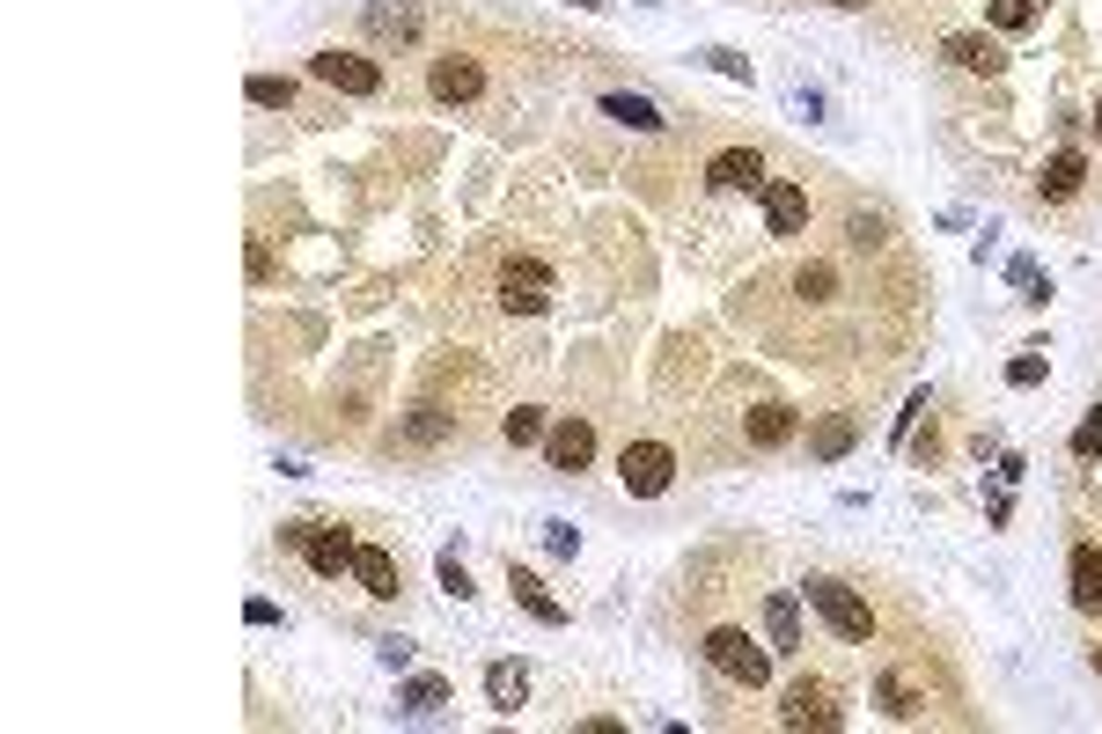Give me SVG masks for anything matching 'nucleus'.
<instances>
[{
    "instance_id": "obj_1",
    "label": "nucleus",
    "mask_w": 1102,
    "mask_h": 734,
    "mask_svg": "<svg viewBox=\"0 0 1102 734\" xmlns=\"http://www.w3.org/2000/svg\"><path fill=\"white\" fill-rule=\"evenodd\" d=\"M706 668L713 676H728V684H742V690H764L772 684V646H758L750 632H735V624H720V632H706Z\"/></svg>"
},
{
    "instance_id": "obj_2",
    "label": "nucleus",
    "mask_w": 1102,
    "mask_h": 734,
    "mask_svg": "<svg viewBox=\"0 0 1102 734\" xmlns=\"http://www.w3.org/2000/svg\"><path fill=\"white\" fill-rule=\"evenodd\" d=\"M808 610L823 617L845 646H867V639H875V610H867L845 581H831V573H816V581H808Z\"/></svg>"
},
{
    "instance_id": "obj_3",
    "label": "nucleus",
    "mask_w": 1102,
    "mask_h": 734,
    "mask_svg": "<svg viewBox=\"0 0 1102 734\" xmlns=\"http://www.w3.org/2000/svg\"><path fill=\"white\" fill-rule=\"evenodd\" d=\"M617 485L633 492V500H661V492L677 485V448H669V440H625Z\"/></svg>"
},
{
    "instance_id": "obj_4",
    "label": "nucleus",
    "mask_w": 1102,
    "mask_h": 734,
    "mask_svg": "<svg viewBox=\"0 0 1102 734\" xmlns=\"http://www.w3.org/2000/svg\"><path fill=\"white\" fill-rule=\"evenodd\" d=\"M780 727H794V734H838V727H845V706H838L831 684L802 676V684H786V698H780Z\"/></svg>"
},
{
    "instance_id": "obj_5",
    "label": "nucleus",
    "mask_w": 1102,
    "mask_h": 734,
    "mask_svg": "<svg viewBox=\"0 0 1102 734\" xmlns=\"http://www.w3.org/2000/svg\"><path fill=\"white\" fill-rule=\"evenodd\" d=\"M552 287H559V279H552L544 257H508V265H500V309H508V317H544V309H552Z\"/></svg>"
},
{
    "instance_id": "obj_6",
    "label": "nucleus",
    "mask_w": 1102,
    "mask_h": 734,
    "mask_svg": "<svg viewBox=\"0 0 1102 734\" xmlns=\"http://www.w3.org/2000/svg\"><path fill=\"white\" fill-rule=\"evenodd\" d=\"M309 73H317L323 89H339V96H375V89H383V67H375L367 51H339V45L317 51V59H309Z\"/></svg>"
},
{
    "instance_id": "obj_7",
    "label": "nucleus",
    "mask_w": 1102,
    "mask_h": 734,
    "mask_svg": "<svg viewBox=\"0 0 1102 734\" xmlns=\"http://www.w3.org/2000/svg\"><path fill=\"white\" fill-rule=\"evenodd\" d=\"M427 96L434 103H478L486 96V67H478L470 51H441L434 67H427Z\"/></svg>"
},
{
    "instance_id": "obj_8",
    "label": "nucleus",
    "mask_w": 1102,
    "mask_h": 734,
    "mask_svg": "<svg viewBox=\"0 0 1102 734\" xmlns=\"http://www.w3.org/2000/svg\"><path fill=\"white\" fill-rule=\"evenodd\" d=\"M808 228V184L764 176V236H802Z\"/></svg>"
},
{
    "instance_id": "obj_9",
    "label": "nucleus",
    "mask_w": 1102,
    "mask_h": 734,
    "mask_svg": "<svg viewBox=\"0 0 1102 734\" xmlns=\"http://www.w3.org/2000/svg\"><path fill=\"white\" fill-rule=\"evenodd\" d=\"M544 463L559 470V478L588 470V463H595V426H588V418H559V426L544 434Z\"/></svg>"
},
{
    "instance_id": "obj_10",
    "label": "nucleus",
    "mask_w": 1102,
    "mask_h": 734,
    "mask_svg": "<svg viewBox=\"0 0 1102 734\" xmlns=\"http://www.w3.org/2000/svg\"><path fill=\"white\" fill-rule=\"evenodd\" d=\"M706 192H764V154L758 147H720L706 162Z\"/></svg>"
},
{
    "instance_id": "obj_11",
    "label": "nucleus",
    "mask_w": 1102,
    "mask_h": 734,
    "mask_svg": "<svg viewBox=\"0 0 1102 734\" xmlns=\"http://www.w3.org/2000/svg\"><path fill=\"white\" fill-rule=\"evenodd\" d=\"M742 434H750V448H786V440L802 434V412H794V404H780V397H764V404H750Z\"/></svg>"
},
{
    "instance_id": "obj_12",
    "label": "nucleus",
    "mask_w": 1102,
    "mask_h": 734,
    "mask_svg": "<svg viewBox=\"0 0 1102 734\" xmlns=\"http://www.w3.org/2000/svg\"><path fill=\"white\" fill-rule=\"evenodd\" d=\"M353 551H361V543L345 537V529H323V521L309 529V543H302V559L317 565L323 581H339V573H353Z\"/></svg>"
},
{
    "instance_id": "obj_13",
    "label": "nucleus",
    "mask_w": 1102,
    "mask_h": 734,
    "mask_svg": "<svg viewBox=\"0 0 1102 734\" xmlns=\"http://www.w3.org/2000/svg\"><path fill=\"white\" fill-rule=\"evenodd\" d=\"M353 581H361V595H375V603H397V587H405L397 581V559L383 543H361V551H353Z\"/></svg>"
},
{
    "instance_id": "obj_14",
    "label": "nucleus",
    "mask_w": 1102,
    "mask_h": 734,
    "mask_svg": "<svg viewBox=\"0 0 1102 734\" xmlns=\"http://www.w3.org/2000/svg\"><path fill=\"white\" fill-rule=\"evenodd\" d=\"M941 51H948V67H963V73H985V81H992V73L1007 67V51L992 45V37H978V30H955V37H948Z\"/></svg>"
},
{
    "instance_id": "obj_15",
    "label": "nucleus",
    "mask_w": 1102,
    "mask_h": 734,
    "mask_svg": "<svg viewBox=\"0 0 1102 734\" xmlns=\"http://www.w3.org/2000/svg\"><path fill=\"white\" fill-rule=\"evenodd\" d=\"M764 632H772V654H802L808 639H802V603L794 595H764Z\"/></svg>"
},
{
    "instance_id": "obj_16",
    "label": "nucleus",
    "mask_w": 1102,
    "mask_h": 734,
    "mask_svg": "<svg viewBox=\"0 0 1102 734\" xmlns=\"http://www.w3.org/2000/svg\"><path fill=\"white\" fill-rule=\"evenodd\" d=\"M1066 581H1073V610L1102 617V543H1080L1073 565H1066Z\"/></svg>"
},
{
    "instance_id": "obj_17",
    "label": "nucleus",
    "mask_w": 1102,
    "mask_h": 734,
    "mask_svg": "<svg viewBox=\"0 0 1102 734\" xmlns=\"http://www.w3.org/2000/svg\"><path fill=\"white\" fill-rule=\"evenodd\" d=\"M522 698H530V668H522V661H492V668H486V706L514 720Z\"/></svg>"
},
{
    "instance_id": "obj_18",
    "label": "nucleus",
    "mask_w": 1102,
    "mask_h": 734,
    "mask_svg": "<svg viewBox=\"0 0 1102 734\" xmlns=\"http://www.w3.org/2000/svg\"><path fill=\"white\" fill-rule=\"evenodd\" d=\"M853 440H860V426L845 412H823L816 426H808V456L816 463H838V456H853Z\"/></svg>"
},
{
    "instance_id": "obj_19",
    "label": "nucleus",
    "mask_w": 1102,
    "mask_h": 734,
    "mask_svg": "<svg viewBox=\"0 0 1102 734\" xmlns=\"http://www.w3.org/2000/svg\"><path fill=\"white\" fill-rule=\"evenodd\" d=\"M508 595L537 617V624H566V603H552V595H544V581L530 573V565H508Z\"/></svg>"
},
{
    "instance_id": "obj_20",
    "label": "nucleus",
    "mask_w": 1102,
    "mask_h": 734,
    "mask_svg": "<svg viewBox=\"0 0 1102 734\" xmlns=\"http://www.w3.org/2000/svg\"><path fill=\"white\" fill-rule=\"evenodd\" d=\"M1036 184H1044V198H1073L1080 184H1088V154H1080V147H1058Z\"/></svg>"
},
{
    "instance_id": "obj_21",
    "label": "nucleus",
    "mask_w": 1102,
    "mask_h": 734,
    "mask_svg": "<svg viewBox=\"0 0 1102 734\" xmlns=\"http://www.w3.org/2000/svg\"><path fill=\"white\" fill-rule=\"evenodd\" d=\"M875 698H882V712H889V720H919V706H927V698H919V684H911L905 668H889V676L875 684Z\"/></svg>"
},
{
    "instance_id": "obj_22",
    "label": "nucleus",
    "mask_w": 1102,
    "mask_h": 734,
    "mask_svg": "<svg viewBox=\"0 0 1102 734\" xmlns=\"http://www.w3.org/2000/svg\"><path fill=\"white\" fill-rule=\"evenodd\" d=\"M603 118L633 125V133H661V125H669V118H661V111H655L647 96H625V89H617V96H603Z\"/></svg>"
},
{
    "instance_id": "obj_23",
    "label": "nucleus",
    "mask_w": 1102,
    "mask_h": 734,
    "mask_svg": "<svg viewBox=\"0 0 1102 734\" xmlns=\"http://www.w3.org/2000/svg\"><path fill=\"white\" fill-rule=\"evenodd\" d=\"M544 434H552V426H544L537 404H514V412L500 418V440H508V448H530V440H544Z\"/></svg>"
},
{
    "instance_id": "obj_24",
    "label": "nucleus",
    "mask_w": 1102,
    "mask_h": 734,
    "mask_svg": "<svg viewBox=\"0 0 1102 734\" xmlns=\"http://www.w3.org/2000/svg\"><path fill=\"white\" fill-rule=\"evenodd\" d=\"M367 30H375V37H397V45H405V37L419 30V15L405 8V0H397V8H390V0H375V8H367Z\"/></svg>"
},
{
    "instance_id": "obj_25",
    "label": "nucleus",
    "mask_w": 1102,
    "mask_h": 734,
    "mask_svg": "<svg viewBox=\"0 0 1102 734\" xmlns=\"http://www.w3.org/2000/svg\"><path fill=\"white\" fill-rule=\"evenodd\" d=\"M397 706L427 720V712H441V706H448V684H441V676H412V684L397 690Z\"/></svg>"
},
{
    "instance_id": "obj_26",
    "label": "nucleus",
    "mask_w": 1102,
    "mask_h": 734,
    "mask_svg": "<svg viewBox=\"0 0 1102 734\" xmlns=\"http://www.w3.org/2000/svg\"><path fill=\"white\" fill-rule=\"evenodd\" d=\"M243 96H250V103H265V111H287V103H294V81H287V73H250Z\"/></svg>"
},
{
    "instance_id": "obj_27",
    "label": "nucleus",
    "mask_w": 1102,
    "mask_h": 734,
    "mask_svg": "<svg viewBox=\"0 0 1102 734\" xmlns=\"http://www.w3.org/2000/svg\"><path fill=\"white\" fill-rule=\"evenodd\" d=\"M794 294H802V301H831V294H838V272L823 265V257H808V265L794 272Z\"/></svg>"
},
{
    "instance_id": "obj_28",
    "label": "nucleus",
    "mask_w": 1102,
    "mask_h": 734,
    "mask_svg": "<svg viewBox=\"0 0 1102 734\" xmlns=\"http://www.w3.org/2000/svg\"><path fill=\"white\" fill-rule=\"evenodd\" d=\"M985 15H992L1007 37H1022V30H1036V0H985Z\"/></svg>"
},
{
    "instance_id": "obj_29",
    "label": "nucleus",
    "mask_w": 1102,
    "mask_h": 734,
    "mask_svg": "<svg viewBox=\"0 0 1102 734\" xmlns=\"http://www.w3.org/2000/svg\"><path fill=\"white\" fill-rule=\"evenodd\" d=\"M1073 456H1080V463H1095V456H1102V404H1088V418L1073 426Z\"/></svg>"
},
{
    "instance_id": "obj_30",
    "label": "nucleus",
    "mask_w": 1102,
    "mask_h": 734,
    "mask_svg": "<svg viewBox=\"0 0 1102 734\" xmlns=\"http://www.w3.org/2000/svg\"><path fill=\"white\" fill-rule=\"evenodd\" d=\"M1044 375H1052V360H1044V353H1014V360H1007V382H1014V390H1036Z\"/></svg>"
},
{
    "instance_id": "obj_31",
    "label": "nucleus",
    "mask_w": 1102,
    "mask_h": 734,
    "mask_svg": "<svg viewBox=\"0 0 1102 734\" xmlns=\"http://www.w3.org/2000/svg\"><path fill=\"white\" fill-rule=\"evenodd\" d=\"M1007 279L1022 287V301H1044V294H1052V279H1044V272L1029 265V257H1014V265H1007Z\"/></svg>"
},
{
    "instance_id": "obj_32",
    "label": "nucleus",
    "mask_w": 1102,
    "mask_h": 734,
    "mask_svg": "<svg viewBox=\"0 0 1102 734\" xmlns=\"http://www.w3.org/2000/svg\"><path fill=\"white\" fill-rule=\"evenodd\" d=\"M544 551H552V559H573V551H581V529H573V521H544Z\"/></svg>"
},
{
    "instance_id": "obj_33",
    "label": "nucleus",
    "mask_w": 1102,
    "mask_h": 734,
    "mask_svg": "<svg viewBox=\"0 0 1102 734\" xmlns=\"http://www.w3.org/2000/svg\"><path fill=\"white\" fill-rule=\"evenodd\" d=\"M243 272H250V287H265V279H272V243H265V236H250V250H243Z\"/></svg>"
},
{
    "instance_id": "obj_34",
    "label": "nucleus",
    "mask_w": 1102,
    "mask_h": 734,
    "mask_svg": "<svg viewBox=\"0 0 1102 734\" xmlns=\"http://www.w3.org/2000/svg\"><path fill=\"white\" fill-rule=\"evenodd\" d=\"M434 573H441V587H448L456 603L470 595V573H464V559H456V551H441V565H434Z\"/></svg>"
},
{
    "instance_id": "obj_35",
    "label": "nucleus",
    "mask_w": 1102,
    "mask_h": 734,
    "mask_svg": "<svg viewBox=\"0 0 1102 734\" xmlns=\"http://www.w3.org/2000/svg\"><path fill=\"white\" fill-rule=\"evenodd\" d=\"M706 67H713V73H728V81H750V59H735V51H720V45L706 51Z\"/></svg>"
},
{
    "instance_id": "obj_36",
    "label": "nucleus",
    "mask_w": 1102,
    "mask_h": 734,
    "mask_svg": "<svg viewBox=\"0 0 1102 734\" xmlns=\"http://www.w3.org/2000/svg\"><path fill=\"white\" fill-rule=\"evenodd\" d=\"M405 434H412V440H441V434H448V418H441V412H412Z\"/></svg>"
},
{
    "instance_id": "obj_37",
    "label": "nucleus",
    "mask_w": 1102,
    "mask_h": 734,
    "mask_svg": "<svg viewBox=\"0 0 1102 734\" xmlns=\"http://www.w3.org/2000/svg\"><path fill=\"white\" fill-rule=\"evenodd\" d=\"M375 661H383V668H412V646H405V639H375Z\"/></svg>"
},
{
    "instance_id": "obj_38",
    "label": "nucleus",
    "mask_w": 1102,
    "mask_h": 734,
    "mask_svg": "<svg viewBox=\"0 0 1102 734\" xmlns=\"http://www.w3.org/2000/svg\"><path fill=\"white\" fill-rule=\"evenodd\" d=\"M243 617H250V624H280V610H272L265 595H250V603H243Z\"/></svg>"
},
{
    "instance_id": "obj_39",
    "label": "nucleus",
    "mask_w": 1102,
    "mask_h": 734,
    "mask_svg": "<svg viewBox=\"0 0 1102 734\" xmlns=\"http://www.w3.org/2000/svg\"><path fill=\"white\" fill-rule=\"evenodd\" d=\"M823 8H845V15H853V8H867V0H823Z\"/></svg>"
},
{
    "instance_id": "obj_40",
    "label": "nucleus",
    "mask_w": 1102,
    "mask_h": 734,
    "mask_svg": "<svg viewBox=\"0 0 1102 734\" xmlns=\"http://www.w3.org/2000/svg\"><path fill=\"white\" fill-rule=\"evenodd\" d=\"M1095 140H1102V96H1095Z\"/></svg>"
},
{
    "instance_id": "obj_41",
    "label": "nucleus",
    "mask_w": 1102,
    "mask_h": 734,
    "mask_svg": "<svg viewBox=\"0 0 1102 734\" xmlns=\"http://www.w3.org/2000/svg\"><path fill=\"white\" fill-rule=\"evenodd\" d=\"M1095 676H1102V646H1095Z\"/></svg>"
}]
</instances>
